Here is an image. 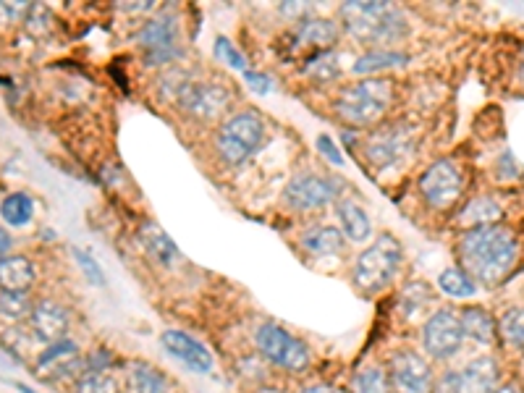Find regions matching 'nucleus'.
<instances>
[{
    "label": "nucleus",
    "mask_w": 524,
    "mask_h": 393,
    "mask_svg": "<svg viewBox=\"0 0 524 393\" xmlns=\"http://www.w3.org/2000/svg\"><path fill=\"white\" fill-rule=\"evenodd\" d=\"M255 346L268 365L286 370V373H304L312 365V349L310 344L299 338L297 333H291L289 328L273 323H262L255 331Z\"/></svg>",
    "instance_id": "6"
},
{
    "label": "nucleus",
    "mask_w": 524,
    "mask_h": 393,
    "mask_svg": "<svg viewBox=\"0 0 524 393\" xmlns=\"http://www.w3.org/2000/svg\"><path fill=\"white\" fill-rule=\"evenodd\" d=\"M29 11H32L29 3H0V24H11V21L27 19Z\"/></svg>",
    "instance_id": "39"
},
{
    "label": "nucleus",
    "mask_w": 524,
    "mask_h": 393,
    "mask_svg": "<svg viewBox=\"0 0 524 393\" xmlns=\"http://www.w3.org/2000/svg\"><path fill=\"white\" fill-rule=\"evenodd\" d=\"M459 318H462V331H464V341H472L477 346H493L496 344L498 336V325L493 320L485 307L480 304H472V307H464L459 312Z\"/></svg>",
    "instance_id": "22"
},
{
    "label": "nucleus",
    "mask_w": 524,
    "mask_h": 393,
    "mask_svg": "<svg viewBox=\"0 0 524 393\" xmlns=\"http://www.w3.org/2000/svg\"><path fill=\"white\" fill-rule=\"evenodd\" d=\"M268 142V124L257 111H236L215 131V150L226 166H244Z\"/></svg>",
    "instance_id": "3"
},
{
    "label": "nucleus",
    "mask_w": 524,
    "mask_h": 393,
    "mask_svg": "<svg viewBox=\"0 0 524 393\" xmlns=\"http://www.w3.org/2000/svg\"><path fill=\"white\" fill-rule=\"evenodd\" d=\"M341 194H344V181L333 173L302 171L283 189V205L294 213H310L338 202Z\"/></svg>",
    "instance_id": "9"
},
{
    "label": "nucleus",
    "mask_w": 524,
    "mask_h": 393,
    "mask_svg": "<svg viewBox=\"0 0 524 393\" xmlns=\"http://www.w3.org/2000/svg\"><path fill=\"white\" fill-rule=\"evenodd\" d=\"M493 393H524V388L519 383H514V380H509V383H501Z\"/></svg>",
    "instance_id": "43"
},
{
    "label": "nucleus",
    "mask_w": 524,
    "mask_h": 393,
    "mask_svg": "<svg viewBox=\"0 0 524 393\" xmlns=\"http://www.w3.org/2000/svg\"><path fill=\"white\" fill-rule=\"evenodd\" d=\"M498 386H501V367L490 354L469 359L459 370V393H493Z\"/></svg>",
    "instance_id": "18"
},
{
    "label": "nucleus",
    "mask_w": 524,
    "mask_h": 393,
    "mask_svg": "<svg viewBox=\"0 0 524 393\" xmlns=\"http://www.w3.org/2000/svg\"><path fill=\"white\" fill-rule=\"evenodd\" d=\"M249 393H283V391L278 386H270V383H257Z\"/></svg>",
    "instance_id": "44"
},
{
    "label": "nucleus",
    "mask_w": 524,
    "mask_h": 393,
    "mask_svg": "<svg viewBox=\"0 0 524 393\" xmlns=\"http://www.w3.org/2000/svg\"><path fill=\"white\" fill-rule=\"evenodd\" d=\"M338 40H341V29H338L336 21L310 16V19L299 21L291 32V50L310 58L315 53H323V50H333Z\"/></svg>",
    "instance_id": "16"
},
{
    "label": "nucleus",
    "mask_w": 524,
    "mask_h": 393,
    "mask_svg": "<svg viewBox=\"0 0 524 393\" xmlns=\"http://www.w3.org/2000/svg\"><path fill=\"white\" fill-rule=\"evenodd\" d=\"M433 393H459V370H446L433 383Z\"/></svg>",
    "instance_id": "40"
},
{
    "label": "nucleus",
    "mask_w": 524,
    "mask_h": 393,
    "mask_svg": "<svg viewBox=\"0 0 524 393\" xmlns=\"http://www.w3.org/2000/svg\"><path fill=\"white\" fill-rule=\"evenodd\" d=\"M349 393H391L388 367L378 362H367L349 380Z\"/></svg>",
    "instance_id": "28"
},
{
    "label": "nucleus",
    "mask_w": 524,
    "mask_h": 393,
    "mask_svg": "<svg viewBox=\"0 0 524 393\" xmlns=\"http://www.w3.org/2000/svg\"><path fill=\"white\" fill-rule=\"evenodd\" d=\"M414 147H417V137L407 124L380 126L362 139V155L378 171H393L404 166L412 158Z\"/></svg>",
    "instance_id": "8"
},
{
    "label": "nucleus",
    "mask_w": 524,
    "mask_h": 393,
    "mask_svg": "<svg viewBox=\"0 0 524 393\" xmlns=\"http://www.w3.org/2000/svg\"><path fill=\"white\" fill-rule=\"evenodd\" d=\"M318 150H320V155H323L328 163H333L336 168L344 166V155H341V150H338L336 142H333L328 134H320V137H318Z\"/></svg>",
    "instance_id": "38"
},
{
    "label": "nucleus",
    "mask_w": 524,
    "mask_h": 393,
    "mask_svg": "<svg viewBox=\"0 0 524 393\" xmlns=\"http://www.w3.org/2000/svg\"><path fill=\"white\" fill-rule=\"evenodd\" d=\"M336 215L338 223H341V234L349 239V242H367L370 234H373V221L370 215L357 200H349V197H341L336 202Z\"/></svg>",
    "instance_id": "21"
},
{
    "label": "nucleus",
    "mask_w": 524,
    "mask_h": 393,
    "mask_svg": "<svg viewBox=\"0 0 524 393\" xmlns=\"http://www.w3.org/2000/svg\"><path fill=\"white\" fill-rule=\"evenodd\" d=\"M393 105V82L386 76H367L338 92L336 113L349 126L378 124Z\"/></svg>",
    "instance_id": "4"
},
{
    "label": "nucleus",
    "mask_w": 524,
    "mask_h": 393,
    "mask_svg": "<svg viewBox=\"0 0 524 393\" xmlns=\"http://www.w3.org/2000/svg\"><path fill=\"white\" fill-rule=\"evenodd\" d=\"M297 393H341V391H338L336 386H331V383H315V386H307Z\"/></svg>",
    "instance_id": "42"
},
{
    "label": "nucleus",
    "mask_w": 524,
    "mask_h": 393,
    "mask_svg": "<svg viewBox=\"0 0 524 393\" xmlns=\"http://www.w3.org/2000/svg\"><path fill=\"white\" fill-rule=\"evenodd\" d=\"M215 58L221 63H226V66H231V69L242 71V74L249 69L247 56H244L242 50L236 48L228 37H218V40H215Z\"/></svg>",
    "instance_id": "35"
},
{
    "label": "nucleus",
    "mask_w": 524,
    "mask_h": 393,
    "mask_svg": "<svg viewBox=\"0 0 524 393\" xmlns=\"http://www.w3.org/2000/svg\"><path fill=\"white\" fill-rule=\"evenodd\" d=\"M519 76H522V82H524V56H522V66H519Z\"/></svg>",
    "instance_id": "46"
},
{
    "label": "nucleus",
    "mask_w": 524,
    "mask_h": 393,
    "mask_svg": "<svg viewBox=\"0 0 524 393\" xmlns=\"http://www.w3.org/2000/svg\"><path fill=\"white\" fill-rule=\"evenodd\" d=\"M338 16L344 21V29L354 40L370 42V45H396L409 35V21L401 8L386 0H352L338 8Z\"/></svg>",
    "instance_id": "2"
},
{
    "label": "nucleus",
    "mask_w": 524,
    "mask_h": 393,
    "mask_svg": "<svg viewBox=\"0 0 524 393\" xmlns=\"http://www.w3.org/2000/svg\"><path fill=\"white\" fill-rule=\"evenodd\" d=\"M71 328V312L56 299H40L32 307V318H29V331L35 333L37 341L42 344H56L66 338Z\"/></svg>",
    "instance_id": "17"
},
{
    "label": "nucleus",
    "mask_w": 524,
    "mask_h": 393,
    "mask_svg": "<svg viewBox=\"0 0 524 393\" xmlns=\"http://www.w3.org/2000/svg\"><path fill=\"white\" fill-rule=\"evenodd\" d=\"M401 260H404V249L396 236L380 234L378 239H373V244H367L354 260L352 281L359 294L373 297L388 289V283L399 273Z\"/></svg>",
    "instance_id": "5"
},
{
    "label": "nucleus",
    "mask_w": 524,
    "mask_h": 393,
    "mask_svg": "<svg viewBox=\"0 0 524 393\" xmlns=\"http://www.w3.org/2000/svg\"><path fill=\"white\" fill-rule=\"evenodd\" d=\"M37 202L29 192H11L0 200V221L8 228H24L35 221Z\"/></svg>",
    "instance_id": "26"
},
{
    "label": "nucleus",
    "mask_w": 524,
    "mask_h": 393,
    "mask_svg": "<svg viewBox=\"0 0 524 393\" xmlns=\"http://www.w3.org/2000/svg\"><path fill=\"white\" fill-rule=\"evenodd\" d=\"M160 346L171 354L173 359H179L181 365L189 367L192 373L207 375L215 367V359L210 354L200 338L189 336L187 331H176V328H168V331L160 333Z\"/></svg>",
    "instance_id": "15"
},
{
    "label": "nucleus",
    "mask_w": 524,
    "mask_h": 393,
    "mask_svg": "<svg viewBox=\"0 0 524 393\" xmlns=\"http://www.w3.org/2000/svg\"><path fill=\"white\" fill-rule=\"evenodd\" d=\"M137 45L147 69H163L184 56L181 45V21L173 11H160L147 19L137 32Z\"/></svg>",
    "instance_id": "7"
},
{
    "label": "nucleus",
    "mask_w": 524,
    "mask_h": 393,
    "mask_svg": "<svg viewBox=\"0 0 524 393\" xmlns=\"http://www.w3.org/2000/svg\"><path fill=\"white\" fill-rule=\"evenodd\" d=\"M391 393H433V367L422 354L412 349H399L388 359Z\"/></svg>",
    "instance_id": "13"
},
{
    "label": "nucleus",
    "mask_w": 524,
    "mask_h": 393,
    "mask_svg": "<svg viewBox=\"0 0 524 393\" xmlns=\"http://www.w3.org/2000/svg\"><path fill=\"white\" fill-rule=\"evenodd\" d=\"M438 289L451 299H469L475 297L477 283L467 276V270L449 268L438 276Z\"/></svg>",
    "instance_id": "32"
},
{
    "label": "nucleus",
    "mask_w": 524,
    "mask_h": 393,
    "mask_svg": "<svg viewBox=\"0 0 524 393\" xmlns=\"http://www.w3.org/2000/svg\"><path fill=\"white\" fill-rule=\"evenodd\" d=\"M420 338L425 357L438 359V362H446V359L456 357L464 344L459 310H454V307H438V310H435L433 315H428V320L422 323Z\"/></svg>",
    "instance_id": "10"
},
{
    "label": "nucleus",
    "mask_w": 524,
    "mask_h": 393,
    "mask_svg": "<svg viewBox=\"0 0 524 393\" xmlns=\"http://www.w3.org/2000/svg\"><path fill=\"white\" fill-rule=\"evenodd\" d=\"M82 373L84 357L79 354V346L71 338H61L56 344H48L35 357V375L45 383H58V380L74 383Z\"/></svg>",
    "instance_id": "14"
},
{
    "label": "nucleus",
    "mask_w": 524,
    "mask_h": 393,
    "mask_svg": "<svg viewBox=\"0 0 524 393\" xmlns=\"http://www.w3.org/2000/svg\"><path fill=\"white\" fill-rule=\"evenodd\" d=\"M35 302L29 294H14V291H0V320L8 325L29 323Z\"/></svg>",
    "instance_id": "31"
},
{
    "label": "nucleus",
    "mask_w": 524,
    "mask_h": 393,
    "mask_svg": "<svg viewBox=\"0 0 524 393\" xmlns=\"http://www.w3.org/2000/svg\"><path fill=\"white\" fill-rule=\"evenodd\" d=\"M71 393H121V383L113 370H95V373L79 375Z\"/></svg>",
    "instance_id": "33"
},
{
    "label": "nucleus",
    "mask_w": 524,
    "mask_h": 393,
    "mask_svg": "<svg viewBox=\"0 0 524 393\" xmlns=\"http://www.w3.org/2000/svg\"><path fill=\"white\" fill-rule=\"evenodd\" d=\"M425 205L433 210H449L464 192V173L459 163L451 158H441L430 163L417 181Z\"/></svg>",
    "instance_id": "11"
},
{
    "label": "nucleus",
    "mask_w": 524,
    "mask_h": 393,
    "mask_svg": "<svg viewBox=\"0 0 524 393\" xmlns=\"http://www.w3.org/2000/svg\"><path fill=\"white\" fill-rule=\"evenodd\" d=\"M498 333L511 349H524V307H514L501 318Z\"/></svg>",
    "instance_id": "34"
},
{
    "label": "nucleus",
    "mask_w": 524,
    "mask_h": 393,
    "mask_svg": "<svg viewBox=\"0 0 524 393\" xmlns=\"http://www.w3.org/2000/svg\"><path fill=\"white\" fill-rule=\"evenodd\" d=\"M456 252H459V268L467 270V276L475 283L493 289L501 281H506V276L511 273L519 247L509 228L496 223V226L464 231Z\"/></svg>",
    "instance_id": "1"
},
{
    "label": "nucleus",
    "mask_w": 524,
    "mask_h": 393,
    "mask_svg": "<svg viewBox=\"0 0 524 393\" xmlns=\"http://www.w3.org/2000/svg\"><path fill=\"white\" fill-rule=\"evenodd\" d=\"M435 302V294L425 281H412L407 289L401 291L399 310L407 320L422 318L430 310V304Z\"/></svg>",
    "instance_id": "29"
},
{
    "label": "nucleus",
    "mask_w": 524,
    "mask_h": 393,
    "mask_svg": "<svg viewBox=\"0 0 524 393\" xmlns=\"http://www.w3.org/2000/svg\"><path fill=\"white\" fill-rule=\"evenodd\" d=\"M244 82H247V87H252L255 92H260V95H268V92L276 90V79H273L268 71L247 69L244 71Z\"/></svg>",
    "instance_id": "37"
},
{
    "label": "nucleus",
    "mask_w": 524,
    "mask_h": 393,
    "mask_svg": "<svg viewBox=\"0 0 524 393\" xmlns=\"http://www.w3.org/2000/svg\"><path fill=\"white\" fill-rule=\"evenodd\" d=\"M16 388H19V393H37V391H35V388H29V386H24V383H19V386H16Z\"/></svg>",
    "instance_id": "45"
},
{
    "label": "nucleus",
    "mask_w": 524,
    "mask_h": 393,
    "mask_svg": "<svg viewBox=\"0 0 524 393\" xmlns=\"http://www.w3.org/2000/svg\"><path fill=\"white\" fill-rule=\"evenodd\" d=\"M299 242H302V247L315 257L341 255L346 249V236L341 234V228L325 226V223L307 228Z\"/></svg>",
    "instance_id": "24"
},
{
    "label": "nucleus",
    "mask_w": 524,
    "mask_h": 393,
    "mask_svg": "<svg viewBox=\"0 0 524 393\" xmlns=\"http://www.w3.org/2000/svg\"><path fill=\"white\" fill-rule=\"evenodd\" d=\"M124 373L131 393H171L168 375L145 359H129L124 365Z\"/></svg>",
    "instance_id": "20"
},
{
    "label": "nucleus",
    "mask_w": 524,
    "mask_h": 393,
    "mask_svg": "<svg viewBox=\"0 0 524 393\" xmlns=\"http://www.w3.org/2000/svg\"><path fill=\"white\" fill-rule=\"evenodd\" d=\"M501 215H504V210H501V205H498L496 200H490V197H477V200H472L467 207H464V213L459 215V221H462L469 231V228L496 226V223L501 221Z\"/></svg>",
    "instance_id": "30"
},
{
    "label": "nucleus",
    "mask_w": 524,
    "mask_h": 393,
    "mask_svg": "<svg viewBox=\"0 0 524 393\" xmlns=\"http://www.w3.org/2000/svg\"><path fill=\"white\" fill-rule=\"evenodd\" d=\"M302 74L307 76V79H312V82H333V79H338V76L344 74V56H341L336 48L315 53V56L304 58Z\"/></svg>",
    "instance_id": "27"
},
{
    "label": "nucleus",
    "mask_w": 524,
    "mask_h": 393,
    "mask_svg": "<svg viewBox=\"0 0 524 393\" xmlns=\"http://www.w3.org/2000/svg\"><path fill=\"white\" fill-rule=\"evenodd\" d=\"M37 281V265L24 255H8L0 260V291L29 294Z\"/></svg>",
    "instance_id": "19"
},
{
    "label": "nucleus",
    "mask_w": 524,
    "mask_h": 393,
    "mask_svg": "<svg viewBox=\"0 0 524 393\" xmlns=\"http://www.w3.org/2000/svg\"><path fill=\"white\" fill-rule=\"evenodd\" d=\"M407 63H409V56L407 53H401V50L373 48L367 50V53H362V56L352 63V74L367 79V76H380L383 71L401 69V66H407Z\"/></svg>",
    "instance_id": "23"
},
{
    "label": "nucleus",
    "mask_w": 524,
    "mask_h": 393,
    "mask_svg": "<svg viewBox=\"0 0 524 393\" xmlns=\"http://www.w3.org/2000/svg\"><path fill=\"white\" fill-rule=\"evenodd\" d=\"M74 260L79 262L84 278L92 283V286H105V270L100 268V262L82 247H74Z\"/></svg>",
    "instance_id": "36"
},
{
    "label": "nucleus",
    "mask_w": 524,
    "mask_h": 393,
    "mask_svg": "<svg viewBox=\"0 0 524 393\" xmlns=\"http://www.w3.org/2000/svg\"><path fill=\"white\" fill-rule=\"evenodd\" d=\"M11 247H14V239H11V234L6 231V226H0V260L8 257Z\"/></svg>",
    "instance_id": "41"
},
{
    "label": "nucleus",
    "mask_w": 524,
    "mask_h": 393,
    "mask_svg": "<svg viewBox=\"0 0 524 393\" xmlns=\"http://www.w3.org/2000/svg\"><path fill=\"white\" fill-rule=\"evenodd\" d=\"M139 242L145 244L147 255L155 257V260H158L160 265H166V268H171V265H176V262L181 260L179 247L173 244L171 236H168L158 223H142V228H139Z\"/></svg>",
    "instance_id": "25"
},
{
    "label": "nucleus",
    "mask_w": 524,
    "mask_h": 393,
    "mask_svg": "<svg viewBox=\"0 0 524 393\" xmlns=\"http://www.w3.org/2000/svg\"><path fill=\"white\" fill-rule=\"evenodd\" d=\"M231 103H234V95L226 84L200 82V79H192L176 100L181 113H187L194 121H215L223 113H228Z\"/></svg>",
    "instance_id": "12"
}]
</instances>
